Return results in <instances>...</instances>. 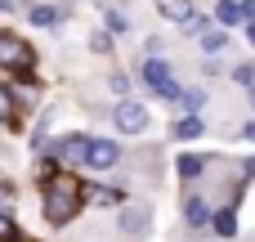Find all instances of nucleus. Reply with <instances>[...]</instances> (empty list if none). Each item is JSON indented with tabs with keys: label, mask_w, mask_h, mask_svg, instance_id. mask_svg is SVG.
Instances as JSON below:
<instances>
[{
	"label": "nucleus",
	"mask_w": 255,
	"mask_h": 242,
	"mask_svg": "<svg viewBox=\"0 0 255 242\" xmlns=\"http://www.w3.org/2000/svg\"><path fill=\"white\" fill-rule=\"evenodd\" d=\"M0 63H4V67H31V49H27L22 40H9V36H4V40H0Z\"/></svg>",
	"instance_id": "39448f33"
},
{
	"label": "nucleus",
	"mask_w": 255,
	"mask_h": 242,
	"mask_svg": "<svg viewBox=\"0 0 255 242\" xmlns=\"http://www.w3.org/2000/svg\"><path fill=\"white\" fill-rule=\"evenodd\" d=\"M108 90H112L117 99H126V90H130V81H126V72H112V76H108Z\"/></svg>",
	"instance_id": "f3484780"
},
{
	"label": "nucleus",
	"mask_w": 255,
	"mask_h": 242,
	"mask_svg": "<svg viewBox=\"0 0 255 242\" xmlns=\"http://www.w3.org/2000/svg\"><path fill=\"white\" fill-rule=\"evenodd\" d=\"M247 175H255V157H247Z\"/></svg>",
	"instance_id": "393cba45"
},
{
	"label": "nucleus",
	"mask_w": 255,
	"mask_h": 242,
	"mask_svg": "<svg viewBox=\"0 0 255 242\" xmlns=\"http://www.w3.org/2000/svg\"><path fill=\"white\" fill-rule=\"evenodd\" d=\"M85 193H94L99 207H121V198H126L121 189H85Z\"/></svg>",
	"instance_id": "dca6fc26"
},
{
	"label": "nucleus",
	"mask_w": 255,
	"mask_h": 242,
	"mask_svg": "<svg viewBox=\"0 0 255 242\" xmlns=\"http://www.w3.org/2000/svg\"><path fill=\"white\" fill-rule=\"evenodd\" d=\"M143 85H152L157 99L179 103V81L170 76V63H166L161 54H148V58H143Z\"/></svg>",
	"instance_id": "f03ea898"
},
{
	"label": "nucleus",
	"mask_w": 255,
	"mask_h": 242,
	"mask_svg": "<svg viewBox=\"0 0 255 242\" xmlns=\"http://www.w3.org/2000/svg\"><path fill=\"white\" fill-rule=\"evenodd\" d=\"M251 103H255V81H251Z\"/></svg>",
	"instance_id": "cd10ccee"
},
{
	"label": "nucleus",
	"mask_w": 255,
	"mask_h": 242,
	"mask_svg": "<svg viewBox=\"0 0 255 242\" xmlns=\"http://www.w3.org/2000/svg\"><path fill=\"white\" fill-rule=\"evenodd\" d=\"M90 45H94V54H108V49H112V36H108V31H94Z\"/></svg>",
	"instance_id": "aec40b11"
},
{
	"label": "nucleus",
	"mask_w": 255,
	"mask_h": 242,
	"mask_svg": "<svg viewBox=\"0 0 255 242\" xmlns=\"http://www.w3.org/2000/svg\"><path fill=\"white\" fill-rule=\"evenodd\" d=\"M85 144H90L85 135H67V139L58 144V157H63V162H85Z\"/></svg>",
	"instance_id": "9b49d317"
},
{
	"label": "nucleus",
	"mask_w": 255,
	"mask_h": 242,
	"mask_svg": "<svg viewBox=\"0 0 255 242\" xmlns=\"http://www.w3.org/2000/svg\"><path fill=\"white\" fill-rule=\"evenodd\" d=\"M215 22L229 31V27H238L242 22V9H238V0H215Z\"/></svg>",
	"instance_id": "9d476101"
},
{
	"label": "nucleus",
	"mask_w": 255,
	"mask_h": 242,
	"mask_svg": "<svg viewBox=\"0 0 255 242\" xmlns=\"http://www.w3.org/2000/svg\"><path fill=\"white\" fill-rule=\"evenodd\" d=\"M233 81H242V85H247V90H251V81H255V67H251V63H242V67H238V72H233Z\"/></svg>",
	"instance_id": "5701e85b"
},
{
	"label": "nucleus",
	"mask_w": 255,
	"mask_h": 242,
	"mask_svg": "<svg viewBox=\"0 0 255 242\" xmlns=\"http://www.w3.org/2000/svg\"><path fill=\"white\" fill-rule=\"evenodd\" d=\"M197 45L215 58V54H224V49H229V31H202V36H197Z\"/></svg>",
	"instance_id": "f8f14e48"
},
{
	"label": "nucleus",
	"mask_w": 255,
	"mask_h": 242,
	"mask_svg": "<svg viewBox=\"0 0 255 242\" xmlns=\"http://www.w3.org/2000/svg\"><path fill=\"white\" fill-rule=\"evenodd\" d=\"M179 103L184 108H202V90H179Z\"/></svg>",
	"instance_id": "4be33fe9"
},
{
	"label": "nucleus",
	"mask_w": 255,
	"mask_h": 242,
	"mask_svg": "<svg viewBox=\"0 0 255 242\" xmlns=\"http://www.w3.org/2000/svg\"><path fill=\"white\" fill-rule=\"evenodd\" d=\"M112 121H117V130H121V135H143V130H148V108H143V103H130V99H121Z\"/></svg>",
	"instance_id": "7ed1b4c3"
},
{
	"label": "nucleus",
	"mask_w": 255,
	"mask_h": 242,
	"mask_svg": "<svg viewBox=\"0 0 255 242\" xmlns=\"http://www.w3.org/2000/svg\"><path fill=\"white\" fill-rule=\"evenodd\" d=\"M81 202H85V189H76L67 175H54L45 184V220L49 225H67L81 211Z\"/></svg>",
	"instance_id": "f257e3e1"
},
{
	"label": "nucleus",
	"mask_w": 255,
	"mask_h": 242,
	"mask_svg": "<svg viewBox=\"0 0 255 242\" xmlns=\"http://www.w3.org/2000/svg\"><path fill=\"white\" fill-rule=\"evenodd\" d=\"M175 166H179V175H184V180H197V175L206 171V157H202V153H184Z\"/></svg>",
	"instance_id": "ddd939ff"
},
{
	"label": "nucleus",
	"mask_w": 255,
	"mask_h": 242,
	"mask_svg": "<svg viewBox=\"0 0 255 242\" xmlns=\"http://www.w3.org/2000/svg\"><path fill=\"white\" fill-rule=\"evenodd\" d=\"M247 36H251V45H255V22H251V27H247Z\"/></svg>",
	"instance_id": "bb28decb"
},
{
	"label": "nucleus",
	"mask_w": 255,
	"mask_h": 242,
	"mask_svg": "<svg viewBox=\"0 0 255 242\" xmlns=\"http://www.w3.org/2000/svg\"><path fill=\"white\" fill-rule=\"evenodd\" d=\"M148 220H152V211H143V207H126V211H121V229H126V234H143Z\"/></svg>",
	"instance_id": "6e6552de"
},
{
	"label": "nucleus",
	"mask_w": 255,
	"mask_h": 242,
	"mask_svg": "<svg viewBox=\"0 0 255 242\" xmlns=\"http://www.w3.org/2000/svg\"><path fill=\"white\" fill-rule=\"evenodd\" d=\"M184 31H188V36H202V31H206V18H202V13H193V18L184 22Z\"/></svg>",
	"instance_id": "412c9836"
},
{
	"label": "nucleus",
	"mask_w": 255,
	"mask_h": 242,
	"mask_svg": "<svg viewBox=\"0 0 255 242\" xmlns=\"http://www.w3.org/2000/svg\"><path fill=\"white\" fill-rule=\"evenodd\" d=\"M0 234H9V220H4V216H0Z\"/></svg>",
	"instance_id": "a878e982"
},
{
	"label": "nucleus",
	"mask_w": 255,
	"mask_h": 242,
	"mask_svg": "<svg viewBox=\"0 0 255 242\" xmlns=\"http://www.w3.org/2000/svg\"><path fill=\"white\" fill-rule=\"evenodd\" d=\"M202 130H206V121H202L197 112H188V117H184V121L175 126V139H197Z\"/></svg>",
	"instance_id": "2eb2a0df"
},
{
	"label": "nucleus",
	"mask_w": 255,
	"mask_h": 242,
	"mask_svg": "<svg viewBox=\"0 0 255 242\" xmlns=\"http://www.w3.org/2000/svg\"><path fill=\"white\" fill-rule=\"evenodd\" d=\"M9 117H13V99H9V85H0V121L9 126Z\"/></svg>",
	"instance_id": "6ab92c4d"
},
{
	"label": "nucleus",
	"mask_w": 255,
	"mask_h": 242,
	"mask_svg": "<svg viewBox=\"0 0 255 242\" xmlns=\"http://www.w3.org/2000/svg\"><path fill=\"white\" fill-rule=\"evenodd\" d=\"M27 18H31L36 27H58V22H63V9H58V4H31Z\"/></svg>",
	"instance_id": "0eeeda50"
},
{
	"label": "nucleus",
	"mask_w": 255,
	"mask_h": 242,
	"mask_svg": "<svg viewBox=\"0 0 255 242\" xmlns=\"http://www.w3.org/2000/svg\"><path fill=\"white\" fill-rule=\"evenodd\" d=\"M242 135H247V139L255 144V121H247V130H242Z\"/></svg>",
	"instance_id": "b1692460"
},
{
	"label": "nucleus",
	"mask_w": 255,
	"mask_h": 242,
	"mask_svg": "<svg viewBox=\"0 0 255 242\" xmlns=\"http://www.w3.org/2000/svg\"><path fill=\"white\" fill-rule=\"evenodd\" d=\"M117 162H121V148L112 139H90L85 144V166L90 171H112Z\"/></svg>",
	"instance_id": "20e7f679"
},
{
	"label": "nucleus",
	"mask_w": 255,
	"mask_h": 242,
	"mask_svg": "<svg viewBox=\"0 0 255 242\" xmlns=\"http://www.w3.org/2000/svg\"><path fill=\"white\" fill-rule=\"evenodd\" d=\"M126 27H130V18H126V13H117V9H108V31H117V36H121Z\"/></svg>",
	"instance_id": "a211bd4d"
},
{
	"label": "nucleus",
	"mask_w": 255,
	"mask_h": 242,
	"mask_svg": "<svg viewBox=\"0 0 255 242\" xmlns=\"http://www.w3.org/2000/svg\"><path fill=\"white\" fill-rule=\"evenodd\" d=\"M184 220H188L193 229H202V225L211 220V211H206V202H202V198H188V202H184Z\"/></svg>",
	"instance_id": "4468645a"
},
{
	"label": "nucleus",
	"mask_w": 255,
	"mask_h": 242,
	"mask_svg": "<svg viewBox=\"0 0 255 242\" xmlns=\"http://www.w3.org/2000/svg\"><path fill=\"white\" fill-rule=\"evenodd\" d=\"M152 4H157V9H161L170 22H179V27H184V22L197 13V9H193V0H152Z\"/></svg>",
	"instance_id": "423d86ee"
},
{
	"label": "nucleus",
	"mask_w": 255,
	"mask_h": 242,
	"mask_svg": "<svg viewBox=\"0 0 255 242\" xmlns=\"http://www.w3.org/2000/svg\"><path fill=\"white\" fill-rule=\"evenodd\" d=\"M206 225H211L215 238H238V216H233V211H215Z\"/></svg>",
	"instance_id": "1a4fd4ad"
}]
</instances>
